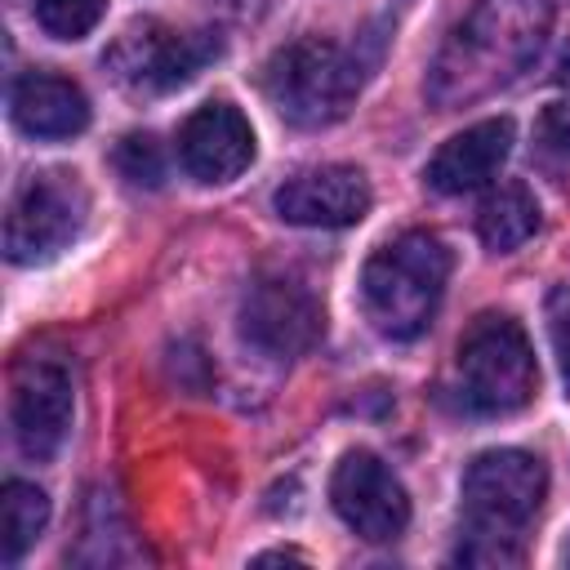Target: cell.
Segmentation results:
<instances>
[{
  "label": "cell",
  "instance_id": "ffe728a7",
  "mask_svg": "<svg viewBox=\"0 0 570 570\" xmlns=\"http://www.w3.org/2000/svg\"><path fill=\"white\" fill-rule=\"evenodd\" d=\"M534 134H539V147H543V151L570 160V102H552V107H543Z\"/></svg>",
  "mask_w": 570,
  "mask_h": 570
},
{
  "label": "cell",
  "instance_id": "7c38bea8",
  "mask_svg": "<svg viewBox=\"0 0 570 570\" xmlns=\"http://www.w3.org/2000/svg\"><path fill=\"white\" fill-rule=\"evenodd\" d=\"M178 160L196 183H232L254 160V129L240 116V107H196L178 129Z\"/></svg>",
  "mask_w": 570,
  "mask_h": 570
},
{
  "label": "cell",
  "instance_id": "e0dca14e",
  "mask_svg": "<svg viewBox=\"0 0 570 570\" xmlns=\"http://www.w3.org/2000/svg\"><path fill=\"white\" fill-rule=\"evenodd\" d=\"M107 13V0H36V22L53 40H80L89 36Z\"/></svg>",
  "mask_w": 570,
  "mask_h": 570
},
{
  "label": "cell",
  "instance_id": "8fae6325",
  "mask_svg": "<svg viewBox=\"0 0 570 570\" xmlns=\"http://www.w3.org/2000/svg\"><path fill=\"white\" fill-rule=\"evenodd\" d=\"M370 183L356 165H316L276 187V214L294 227H352L370 214Z\"/></svg>",
  "mask_w": 570,
  "mask_h": 570
},
{
  "label": "cell",
  "instance_id": "277c9868",
  "mask_svg": "<svg viewBox=\"0 0 570 570\" xmlns=\"http://www.w3.org/2000/svg\"><path fill=\"white\" fill-rule=\"evenodd\" d=\"M267 102L298 129H325L347 116L361 94V58L334 40L298 36L281 45L263 67Z\"/></svg>",
  "mask_w": 570,
  "mask_h": 570
},
{
  "label": "cell",
  "instance_id": "44dd1931",
  "mask_svg": "<svg viewBox=\"0 0 570 570\" xmlns=\"http://www.w3.org/2000/svg\"><path fill=\"white\" fill-rule=\"evenodd\" d=\"M205 9L218 18V22H232V27H245V22H258L272 0H205Z\"/></svg>",
  "mask_w": 570,
  "mask_h": 570
},
{
  "label": "cell",
  "instance_id": "6da1fadb",
  "mask_svg": "<svg viewBox=\"0 0 570 570\" xmlns=\"http://www.w3.org/2000/svg\"><path fill=\"white\" fill-rule=\"evenodd\" d=\"M552 18L557 0H476L428 67V102L459 111L512 85L539 58Z\"/></svg>",
  "mask_w": 570,
  "mask_h": 570
},
{
  "label": "cell",
  "instance_id": "3957f363",
  "mask_svg": "<svg viewBox=\"0 0 570 570\" xmlns=\"http://www.w3.org/2000/svg\"><path fill=\"white\" fill-rule=\"evenodd\" d=\"M450 281V249L436 232H401L361 272V307L383 338H419Z\"/></svg>",
  "mask_w": 570,
  "mask_h": 570
},
{
  "label": "cell",
  "instance_id": "d6986e66",
  "mask_svg": "<svg viewBox=\"0 0 570 570\" xmlns=\"http://www.w3.org/2000/svg\"><path fill=\"white\" fill-rule=\"evenodd\" d=\"M548 334H552V352L561 361V374L570 379V285H557L548 294Z\"/></svg>",
  "mask_w": 570,
  "mask_h": 570
},
{
  "label": "cell",
  "instance_id": "2e32d148",
  "mask_svg": "<svg viewBox=\"0 0 570 570\" xmlns=\"http://www.w3.org/2000/svg\"><path fill=\"white\" fill-rule=\"evenodd\" d=\"M49 521V499L40 485L31 481H9L0 490V548H4V561H18L45 530Z\"/></svg>",
  "mask_w": 570,
  "mask_h": 570
},
{
  "label": "cell",
  "instance_id": "9a60e30c",
  "mask_svg": "<svg viewBox=\"0 0 570 570\" xmlns=\"http://www.w3.org/2000/svg\"><path fill=\"white\" fill-rule=\"evenodd\" d=\"M539 232V200L530 196L525 183H499L485 191L481 209H476V236L485 249L508 254L517 245H525Z\"/></svg>",
  "mask_w": 570,
  "mask_h": 570
},
{
  "label": "cell",
  "instance_id": "7402d4cb",
  "mask_svg": "<svg viewBox=\"0 0 570 570\" xmlns=\"http://www.w3.org/2000/svg\"><path fill=\"white\" fill-rule=\"evenodd\" d=\"M552 80L570 89V40H566V45L557 49V62H552Z\"/></svg>",
  "mask_w": 570,
  "mask_h": 570
},
{
  "label": "cell",
  "instance_id": "30bf717a",
  "mask_svg": "<svg viewBox=\"0 0 570 570\" xmlns=\"http://www.w3.org/2000/svg\"><path fill=\"white\" fill-rule=\"evenodd\" d=\"M71 374L58 361L31 356L18 365L13 374V392H9V423H13V441L27 459L45 463L62 450L67 432H71Z\"/></svg>",
  "mask_w": 570,
  "mask_h": 570
},
{
  "label": "cell",
  "instance_id": "ba28073f",
  "mask_svg": "<svg viewBox=\"0 0 570 570\" xmlns=\"http://www.w3.org/2000/svg\"><path fill=\"white\" fill-rule=\"evenodd\" d=\"M330 503L343 517V525L352 534H361L365 543H392L410 525L405 485L370 450H352L338 459V468L330 476Z\"/></svg>",
  "mask_w": 570,
  "mask_h": 570
},
{
  "label": "cell",
  "instance_id": "ac0fdd59",
  "mask_svg": "<svg viewBox=\"0 0 570 570\" xmlns=\"http://www.w3.org/2000/svg\"><path fill=\"white\" fill-rule=\"evenodd\" d=\"M116 169L134 183V187H160L165 178V160L151 134H129L116 142Z\"/></svg>",
  "mask_w": 570,
  "mask_h": 570
},
{
  "label": "cell",
  "instance_id": "7a4b0ae2",
  "mask_svg": "<svg viewBox=\"0 0 570 570\" xmlns=\"http://www.w3.org/2000/svg\"><path fill=\"white\" fill-rule=\"evenodd\" d=\"M548 472L525 450H485L463 472V566H517L525 525L539 517Z\"/></svg>",
  "mask_w": 570,
  "mask_h": 570
},
{
  "label": "cell",
  "instance_id": "4fadbf2b",
  "mask_svg": "<svg viewBox=\"0 0 570 570\" xmlns=\"http://www.w3.org/2000/svg\"><path fill=\"white\" fill-rule=\"evenodd\" d=\"M508 151H512V120L494 116V120L468 125L463 134L445 138L436 147V156L428 160L423 178L441 196H463V191L485 187L499 174V165L508 160Z\"/></svg>",
  "mask_w": 570,
  "mask_h": 570
},
{
  "label": "cell",
  "instance_id": "5bb4252c",
  "mask_svg": "<svg viewBox=\"0 0 570 570\" xmlns=\"http://www.w3.org/2000/svg\"><path fill=\"white\" fill-rule=\"evenodd\" d=\"M9 116L31 138H71L89 125V98L58 71H27L9 94Z\"/></svg>",
  "mask_w": 570,
  "mask_h": 570
},
{
  "label": "cell",
  "instance_id": "8992f818",
  "mask_svg": "<svg viewBox=\"0 0 570 570\" xmlns=\"http://www.w3.org/2000/svg\"><path fill=\"white\" fill-rule=\"evenodd\" d=\"M223 53L218 31H178L160 18L129 22L102 53L107 76L134 98H160L191 85Z\"/></svg>",
  "mask_w": 570,
  "mask_h": 570
},
{
  "label": "cell",
  "instance_id": "9c48e42d",
  "mask_svg": "<svg viewBox=\"0 0 570 570\" xmlns=\"http://www.w3.org/2000/svg\"><path fill=\"white\" fill-rule=\"evenodd\" d=\"M321 298L294 276H258L240 303V334L267 356H298L321 338Z\"/></svg>",
  "mask_w": 570,
  "mask_h": 570
},
{
  "label": "cell",
  "instance_id": "5b68a950",
  "mask_svg": "<svg viewBox=\"0 0 570 570\" xmlns=\"http://www.w3.org/2000/svg\"><path fill=\"white\" fill-rule=\"evenodd\" d=\"M459 396L476 414H517L539 383L534 347L525 330L503 312H481L459 338L454 356Z\"/></svg>",
  "mask_w": 570,
  "mask_h": 570
},
{
  "label": "cell",
  "instance_id": "52a82bcc",
  "mask_svg": "<svg viewBox=\"0 0 570 570\" xmlns=\"http://www.w3.org/2000/svg\"><path fill=\"white\" fill-rule=\"evenodd\" d=\"M85 223V191L71 174H31L4 214V254L18 267L58 258Z\"/></svg>",
  "mask_w": 570,
  "mask_h": 570
}]
</instances>
